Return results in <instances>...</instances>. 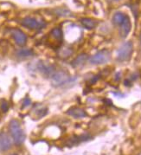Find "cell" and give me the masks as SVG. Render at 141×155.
I'll return each mask as SVG.
<instances>
[{"instance_id": "16", "label": "cell", "mask_w": 141, "mask_h": 155, "mask_svg": "<svg viewBox=\"0 0 141 155\" xmlns=\"http://www.w3.org/2000/svg\"><path fill=\"white\" fill-rule=\"evenodd\" d=\"M31 101L30 98H25L24 100V101H23V104H22V108H25V107H29V106H31Z\"/></svg>"}, {"instance_id": "12", "label": "cell", "mask_w": 141, "mask_h": 155, "mask_svg": "<svg viewBox=\"0 0 141 155\" xmlns=\"http://www.w3.org/2000/svg\"><path fill=\"white\" fill-rule=\"evenodd\" d=\"M126 17V14L121 12H115L114 15H113V25L119 26V25L122 23L123 20L125 19Z\"/></svg>"}, {"instance_id": "19", "label": "cell", "mask_w": 141, "mask_h": 155, "mask_svg": "<svg viewBox=\"0 0 141 155\" xmlns=\"http://www.w3.org/2000/svg\"><path fill=\"white\" fill-rule=\"evenodd\" d=\"M140 43H141V33H140Z\"/></svg>"}, {"instance_id": "1", "label": "cell", "mask_w": 141, "mask_h": 155, "mask_svg": "<svg viewBox=\"0 0 141 155\" xmlns=\"http://www.w3.org/2000/svg\"><path fill=\"white\" fill-rule=\"evenodd\" d=\"M9 131L11 133V135L12 137L14 143L18 146L22 145L25 142L26 136L21 125L18 120H11L9 123Z\"/></svg>"}, {"instance_id": "13", "label": "cell", "mask_w": 141, "mask_h": 155, "mask_svg": "<svg viewBox=\"0 0 141 155\" xmlns=\"http://www.w3.org/2000/svg\"><path fill=\"white\" fill-rule=\"evenodd\" d=\"M17 55L20 58H27V57H31V56H34V52L32 50H29V49H23L18 51Z\"/></svg>"}, {"instance_id": "9", "label": "cell", "mask_w": 141, "mask_h": 155, "mask_svg": "<svg viewBox=\"0 0 141 155\" xmlns=\"http://www.w3.org/2000/svg\"><path fill=\"white\" fill-rule=\"evenodd\" d=\"M67 114L76 119L84 118L87 116V113L80 107H71L67 111Z\"/></svg>"}, {"instance_id": "10", "label": "cell", "mask_w": 141, "mask_h": 155, "mask_svg": "<svg viewBox=\"0 0 141 155\" xmlns=\"http://www.w3.org/2000/svg\"><path fill=\"white\" fill-rule=\"evenodd\" d=\"M87 59H88V56L87 54H80L72 62V66L74 68L80 67L87 62Z\"/></svg>"}, {"instance_id": "18", "label": "cell", "mask_w": 141, "mask_h": 155, "mask_svg": "<svg viewBox=\"0 0 141 155\" xmlns=\"http://www.w3.org/2000/svg\"><path fill=\"white\" fill-rule=\"evenodd\" d=\"M11 155H18V154H16V153H13V154H11Z\"/></svg>"}, {"instance_id": "14", "label": "cell", "mask_w": 141, "mask_h": 155, "mask_svg": "<svg viewBox=\"0 0 141 155\" xmlns=\"http://www.w3.org/2000/svg\"><path fill=\"white\" fill-rule=\"evenodd\" d=\"M51 34H52V36L53 37L56 39V40H58V41H60L62 39V31L60 28H55V29H53L52 31H51Z\"/></svg>"}, {"instance_id": "11", "label": "cell", "mask_w": 141, "mask_h": 155, "mask_svg": "<svg viewBox=\"0 0 141 155\" xmlns=\"http://www.w3.org/2000/svg\"><path fill=\"white\" fill-rule=\"evenodd\" d=\"M80 23L87 30H93L97 25V22L95 20H93L92 18H87L80 19Z\"/></svg>"}, {"instance_id": "8", "label": "cell", "mask_w": 141, "mask_h": 155, "mask_svg": "<svg viewBox=\"0 0 141 155\" xmlns=\"http://www.w3.org/2000/svg\"><path fill=\"white\" fill-rule=\"evenodd\" d=\"M120 26V35L122 38H126L128 36V34L132 29V24L130 18L126 15V17L123 20V22L119 25Z\"/></svg>"}, {"instance_id": "4", "label": "cell", "mask_w": 141, "mask_h": 155, "mask_svg": "<svg viewBox=\"0 0 141 155\" xmlns=\"http://www.w3.org/2000/svg\"><path fill=\"white\" fill-rule=\"evenodd\" d=\"M21 25L30 30H42L46 26V24L43 21L32 17L25 18L21 21Z\"/></svg>"}, {"instance_id": "17", "label": "cell", "mask_w": 141, "mask_h": 155, "mask_svg": "<svg viewBox=\"0 0 141 155\" xmlns=\"http://www.w3.org/2000/svg\"><path fill=\"white\" fill-rule=\"evenodd\" d=\"M113 1H115V2H118V1H120V0H113Z\"/></svg>"}, {"instance_id": "2", "label": "cell", "mask_w": 141, "mask_h": 155, "mask_svg": "<svg viewBox=\"0 0 141 155\" xmlns=\"http://www.w3.org/2000/svg\"><path fill=\"white\" fill-rule=\"evenodd\" d=\"M133 50V46L132 42H126L123 44L120 49L118 50V54H117V59L120 62H126L128 61L131 58Z\"/></svg>"}, {"instance_id": "5", "label": "cell", "mask_w": 141, "mask_h": 155, "mask_svg": "<svg viewBox=\"0 0 141 155\" xmlns=\"http://www.w3.org/2000/svg\"><path fill=\"white\" fill-rule=\"evenodd\" d=\"M110 60V53L107 50H101L96 53L95 55L89 59V62L91 64L99 65V64H104Z\"/></svg>"}, {"instance_id": "6", "label": "cell", "mask_w": 141, "mask_h": 155, "mask_svg": "<svg viewBox=\"0 0 141 155\" xmlns=\"http://www.w3.org/2000/svg\"><path fill=\"white\" fill-rule=\"evenodd\" d=\"M11 35L16 42V44L19 46H25L27 43V36L24 31L19 29H13L11 31Z\"/></svg>"}, {"instance_id": "7", "label": "cell", "mask_w": 141, "mask_h": 155, "mask_svg": "<svg viewBox=\"0 0 141 155\" xmlns=\"http://www.w3.org/2000/svg\"><path fill=\"white\" fill-rule=\"evenodd\" d=\"M12 140L6 133H0V152H5L11 148Z\"/></svg>"}, {"instance_id": "15", "label": "cell", "mask_w": 141, "mask_h": 155, "mask_svg": "<svg viewBox=\"0 0 141 155\" xmlns=\"http://www.w3.org/2000/svg\"><path fill=\"white\" fill-rule=\"evenodd\" d=\"M1 109H2V111L4 112V113H6L8 111V109H9V104H8V102H7L6 101H5V100H3L1 101Z\"/></svg>"}, {"instance_id": "3", "label": "cell", "mask_w": 141, "mask_h": 155, "mask_svg": "<svg viewBox=\"0 0 141 155\" xmlns=\"http://www.w3.org/2000/svg\"><path fill=\"white\" fill-rule=\"evenodd\" d=\"M50 78L52 80L53 85L56 87L66 85L67 82L71 81V78L68 76V74L65 73L64 71H61V70H55V72L51 74Z\"/></svg>"}]
</instances>
